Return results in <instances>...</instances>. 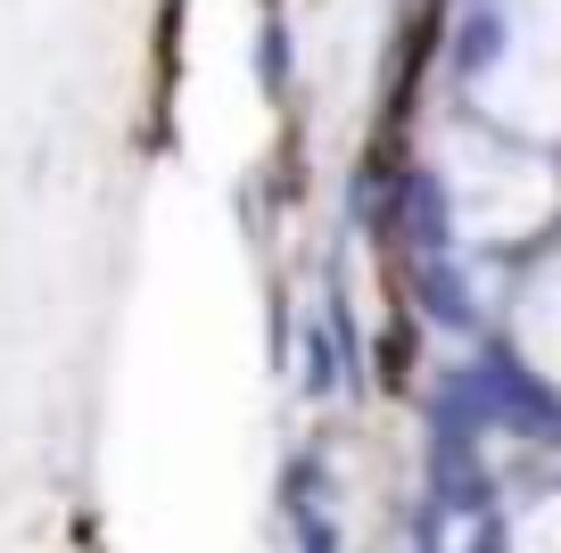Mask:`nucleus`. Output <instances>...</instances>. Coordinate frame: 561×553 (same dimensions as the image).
<instances>
[{
    "label": "nucleus",
    "mask_w": 561,
    "mask_h": 553,
    "mask_svg": "<svg viewBox=\"0 0 561 553\" xmlns=\"http://www.w3.org/2000/svg\"><path fill=\"white\" fill-rule=\"evenodd\" d=\"M471 372H479V388H488V421H495V430L537 438V447H561V397L528 372V363H512L504 347H488Z\"/></svg>",
    "instance_id": "1"
},
{
    "label": "nucleus",
    "mask_w": 561,
    "mask_h": 553,
    "mask_svg": "<svg viewBox=\"0 0 561 553\" xmlns=\"http://www.w3.org/2000/svg\"><path fill=\"white\" fill-rule=\"evenodd\" d=\"M397 224L413 240V257H455V199H446V173L413 166L397 182Z\"/></svg>",
    "instance_id": "2"
},
{
    "label": "nucleus",
    "mask_w": 561,
    "mask_h": 553,
    "mask_svg": "<svg viewBox=\"0 0 561 553\" xmlns=\"http://www.w3.org/2000/svg\"><path fill=\"white\" fill-rule=\"evenodd\" d=\"M430 512H446V520L488 512V471H479V447H430Z\"/></svg>",
    "instance_id": "3"
},
{
    "label": "nucleus",
    "mask_w": 561,
    "mask_h": 553,
    "mask_svg": "<svg viewBox=\"0 0 561 553\" xmlns=\"http://www.w3.org/2000/svg\"><path fill=\"white\" fill-rule=\"evenodd\" d=\"M479 430H495L479 372H455V381H438V397H430V447H479Z\"/></svg>",
    "instance_id": "4"
},
{
    "label": "nucleus",
    "mask_w": 561,
    "mask_h": 553,
    "mask_svg": "<svg viewBox=\"0 0 561 553\" xmlns=\"http://www.w3.org/2000/svg\"><path fill=\"white\" fill-rule=\"evenodd\" d=\"M413 281H421V314L446 330H471L479 306H471V281H462L455 257H413Z\"/></svg>",
    "instance_id": "5"
},
{
    "label": "nucleus",
    "mask_w": 561,
    "mask_h": 553,
    "mask_svg": "<svg viewBox=\"0 0 561 553\" xmlns=\"http://www.w3.org/2000/svg\"><path fill=\"white\" fill-rule=\"evenodd\" d=\"M495 50H504V18H495L488 0H479L471 18H462V34H455V75L471 83V75H488L495 67Z\"/></svg>",
    "instance_id": "6"
},
{
    "label": "nucleus",
    "mask_w": 561,
    "mask_h": 553,
    "mask_svg": "<svg viewBox=\"0 0 561 553\" xmlns=\"http://www.w3.org/2000/svg\"><path fill=\"white\" fill-rule=\"evenodd\" d=\"M298 381H306V397H331V388H339V330L331 323H306L298 330Z\"/></svg>",
    "instance_id": "7"
},
{
    "label": "nucleus",
    "mask_w": 561,
    "mask_h": 553,
    "mask_svg": "<svg viewBox=\"0 0 561 553\" xmlns=\"http://www.w3.org/2000/svg\"><path fill=\"white\" fill-rule=\"evenodd\" d=\"M264 91H289V34H280V18L264 25Z\"/></svg>",
    "instance_id": "8"
}]
</instances>
